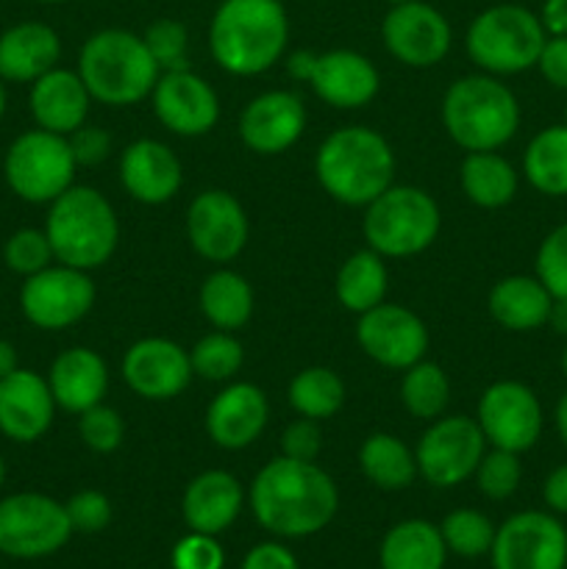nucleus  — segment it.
I'll return each instance as SVG.
<instances>
[{
  "label": "nucleus",
  "instance_id": "f257e3e1",
  "mask_svg": "<svg viewBox=\"0 0 567 569\" xmlns=\"http://www.w3.org/2000/svg\"><path fill=\"white\" fill-rule=\"evenodd\" d=\"M256 522L272 537L300 539L320 533L339 509L334 478L315 461L278 456L256 472L250 483Z\"/></svg>",
  "mask_w": 567,
  "mask_h": 569
},
{
  "label": "nucleus",
  "instance_id": "f03ea898",
  "mask_svg": "<svg viewBox=\"0 0 567 569\" xmlns=\"http://www.w3.org/2000/svg\"><path fill=\"white\" fill-rule=\"evenodd\" d=\"M287 42L289 17L281 0H222L209 22L211 59L239 78L276 67Z\"/></svg>",
  "mask_w": 567,
  "mask_h": 569
},
{
  "label": "nucleus",
  "instance_id": "7ed1b4c3",
  "mask_svg": "<svg viewBox=\"0 0 567 569\" xmlns=\"http://www.w3.org/2000/svg\"><path fill=\"white\" fill-rule=\"evenodd\" d=\"M315 176L337 203L365 209L395 183V150L372 128H337L317 148Z\"/></svg>",
  "mask_w": 567,
  "mask_h": 569
},
{
  "label": "nucleus",
  "instance_id": "20e7f679",
  "mask_svg": "<svg viewBox=\"0 0 567 569\" xmlns=\"http://www.w3.org/2000/svg\"><path fill=\"white\" fill-rule=\"evenodd\" d=\"M78 76L92 100L106 106H133L150 98L159 67L139 33L126 28H103L83 42L78 53Z\"/></svg>",
  "mask_w": 567,
  "mask_h": 569
},
{
  "label": "nucleus",
  "instance_id": "39448f33",
  "mask_svg": "<svg viewBox=\"0 0 567 569\" xmlns=\"http://www.w3.org/2000/svg\"><path fill=\"white\" fill-rule=\"evenodd\" d=\"M442 126L467 153L500 150L520 128V103L498 76H465L445 92Z\"/></svg>",
  "mask_w": 567,
  "mask_h": 569
},
{
  "label": "nucleus",
  "instance_id": "423d86ee",
  "mask_svg": "<svg viewBox=\"0 0 567 569\" xmlns=\"http://www.w3.org/2000/svg\"><path fill=\"white\" fill-rule=\"evenodd\" d=\"M44 233L59 264L94 270L111 259L120 242V220L115 206L94 187L72 183L50 203Z\"/></svg>",
  "mask_w": 567,
  "mask_h": 569
},
{
  "label": "nucleus",
  "instance_id": "0eeeda50",
  "mask_svg": "<svg viewBox=\"0 0 567 569\" xmlns=\"http://www.w3.org/2000/svg\"><path fill=\"white\" fill-rule=\"evenodd\" d=\"M548 39L539 14L517 3H498L472 17L465 48L472 64L487 76H520L537 67Z\"/></svg>",
  "mask_w": 567,
  "mask_h": 569
},
{
  "label": "nucleus",
  "instance_id": "6e6552de",
  "mask_svg": "<svg viewBox=\"0 0 567 569\" xmlns=\"http://www.w3.org/2000/svg\"><path fill=\"white\" fill-rule=\"evenodd\" d=\"M442 228L439 203L426 189L392 183L387 192L378 194L370 206H365V233L367 248L376 250L384 259H409L434 244Z\"/></svg>",
  "mask_w": 567,
  "mask_h": 569
},
{
  "label": "nucleus",
  "instance_id": "1a4fd4ad",
  "mask_svg": "<svg viewBox=\"0 0 567 569\" xmlns=\"http://www.w3.org/2000/svg\"><path fill=\"white\" fill-rule=\"evenodd\" d=\"M76 156L67 137L44 128L20 133L3 159L9 189L33 206H50L59 194H64L76 181Z\"/></svg>",
  "mask_w": 567,
  "mask_h": 569
},
{
  "label": "nucleus",
  "instance_id": "9d476101",
  "mask_svg": "<svg viewBox=\"0 0 567 569\" xmlns=\"http://www.w3.org/2000/svg\"><path fill=\"white\" fill-rule=\"evenodd\" d=\"M72 537L64 503L50 495L17 492L0 500V553L9 559H44Z\"/></svg>",
  "mask_w": 567,
  "mask_h": 569
},
{
  "label": "nucleus",
  "instance_id": "9b49d317",
  "mask_svg": "<svg viewBox=\"0 0 567 569\" xmlns=\"http://www.w3.org/2000/svg\"><path fill=\"white\" fill-rule=\"evenodd\" d=\"M484 453H487V439L476 417H437L417 442V472L431 487H459L461 481L472 478Z\"/></svg>",
  "mask_w": 567,
  "mask_h": 569
},
{
  "label": "nucleus",
  "instance_id": "f8f14e48",
  "mask_svg": "<svg viewBox=\"0 0 567 569\" xmlns=\"http://www.w3.org/2000/svg\"><path fill=\"white\" fill-rule=\"evenodd\" d=\"M94 306V283L87 270L50 264L28 276L20 289V309L39 331H64L81 322Z\"/></svg>",
  "mask_w": 567,
  "mask_h": 569
},
{
  "label": "nucleus",
  "instance_id": "ddd939ff",
  "mask_svg": "<svg viewBox=\"0 0 567 569\" xmlns=\"http://www.w3.org/2000/svg\"><path fill=\"white\" fill-rule=\"evenodd\" d=\"M476 422L487 445L526 453L539 442L545 428L543 403L523 381H495L478 398Z\"/></svg>",
  "mask_w": 567,
  "mask_h": 569
},
{
  "label": "nucleus",
  "instance_id": "4468645a",
  "mask_svg": "<svg viewBox=\"0 0 567 569\" xmlns=\"http://www.w3.org/2000/svg\"><path fill=\"white\" fill-rule=\"evenodd\" d=\"M495 569H567V528L554 511H517L495 528Z\"/></svg>",
  "mask_w": 567,
  "mask_h": 569
},
{
  "label": "nucleus",
  "instance_id": "2eb2a0df",
  "mask_svg": "<svg viewBox=\"0 0 567 569\" xmlns=\"http://www.w3.org/2000/svg\"><path fill=\"white\" fill-rule=\"evenodd\" d=\"M381 39L389 56L406 67L428 70L448 56L454 44V28L448 17L431 3L409 0V3L389 6L381 22Z\"/></svg>",
  "mask_w": 567,
  "mask_h": 569
},
{
  "label": "nucleus",
  "instance_id": "dca6fc26",
  "mask_svg": "<svg viewBox=\"0 0 567 569\" xmlns=\"http://www.w3.org/2000/svg\"><path fill=\"white\" fill-rule=\"evenodd\" d=\"M356 339L365 356L389 370H409L428 353L426 322L406 306L387 300L359 315Z\"/></svg>",
  "mask_w": 567,
  "mask_h": 569
},
{
  "label": "nucleus",
  "instance_id": "f3484780",
  "mask_svg": "<svg viewBox=\"0 0 567 569\" xmlns=\"http://www.w3.org/2000/svg\"><path fill=\"white\" fill-rule=\"evenodd\" d=\"M250 237L242 203L226 189H206L189 203L187 239L206 261H231L245 250Z\"/></svg>",
  "mask_w": 567,
  "mask_h": 569
},
{
  "label": "nucleus",
  "instance_id": "a211bd4d",
  "mask_svg": "<svg viewBox=\"0 0 567 569\" xmlns=\"http://www.w3.org/2000/svg\"><path fill=\"white\" fill-rule=\"evenodd\" d=\"M122 378L142 400H172L195 378L189 350L165 337H148L133 342L122 356Z\"/></svg>",
  "mask_w": 567,
  "mask_h": 569
},
{
  "label": "nucleus",
  "instance_id": "6ab92c4d",
  "mask_svg": "<svg viewBox=\"0 0 567 569\" xmlns=\"http://www.w3.org/2000/svg\"><path fill=\"white\" fill-rule=\"evenodd\" d=\"M150 98L161 126L178 137H203L220 120L215 87L192 70L161 72Z\"/></svg>",
  "mask_w": 567,
  "mask_h": 569
},
{
  "label": "nucleus",
  "instance_id": "aec40b11",
  "mask_svg": "<svg viewBox=\"0 0 567 569\" xmlns=\"http://www.w3.org/2000/svg\"><path fill=\"white\" fill-rule=\"evenodd\" d=\"M306 128V106L289 89L261 92L245 106L239 117V137L245 148L259 156H278L292 148Z\"/></svg>",
  "mask_w": 567,
  "mask_h": 569
},
{
  "label": "nucleus",
  "instance_id": "412c9836",
  "mask_svg": "<svg viewBox=\"0 0 567 569\" xmlns=\"http://www.w3.org/2000/svg\"><path fill=\"white\" fill-rule=\"evenodd\" d=\"M56 400L48 378L17 367L0 378V433L17 445H31L50 431L56 417Z\"/></svg>",
  "mask_w": 567,
  "mask_h": 569
},
{
  "label": "nucleus",
  "instance_id": "4be33fe9",
  "mask_svg": "<svg viewBox=\"0 0 567 569\" xmlns=\"http://www.w3.org/2000/svg\"><path fill=\"white\" fill-rule=\"evenodd\" d=\"M306 83L315 89L322 103L334 109H361L378 94L381 78L367 56L337 48L311 56Z\"/></svg>",
  "mask_w": 567,
  "mask_h": 569
},
{
  "label": "nucleus",
  "instance_id": "5701e85b",
  "mask_svg": "<svg viewBox=\"0 0 567 569\" xmlns=\"http://www.w3.org/2000/svg\"><path fill=\"white\" fill-rule=\"evenodd\" d=\"M270 420L265 389L250 381L222 389L206 409V433L222 450H245L261 437Z\"/></svg>",
  "mask_w": 567,
  "mask_h": 569
},
{
  "label": "nucleus",
  "instance_id": "b1692460",
  "mask_svg": "<svg viewBox=\"0 0 567 569\" xmlns=\"http://www.w3.org/2000/svg\"><path fill=\"white\" fill-rule=\"evenodd\" d=\"M120 183L137 203L161 206L181 189L183 167L170 144L137 139L120 156Z\"/></svg>",
  "mask_w": 567,
  "mask_h": 569
},
{
  "label": "nucleus",
  "instance_id": "393cba45",
  "mask_svg": "<svg viewBox=\"0 0 567 569\" xmlns=\"http://www.w3.org/2000/svg\"><path fill=\"white\" fill-rule=\"evenodd\" d=\"M89 103H92V94L87 83L81 81L78 70H64V67H53L42 78H37L28 94L37 128L61 133V137H70L76 128L87 122Z\"/></svg>",
  "mask_w": 567,
  "mask_h": 569
},
{
  "label": "nucleus",
  "instance_id": "a878e982",
  "mask_svg": "<svg viewBox=\"0 0 567 569\" xmlns=\"http://www.w3.org/2000/svg\"><path fill=\"white\" fill-rule=\"evenodd\" d=\"M48 383L59 409L81 415L103 403L106 389H109V367L98 350L67 348L50 365Z\"/></svg>",
  "mask_w": 567,
  "mask_h": 569
},
{
  "label": "nucleus",
  "instance_id": "bb28decb",
  "mask_svg": "<svg viewBox=\"0 0 567 569\" xmlns=\"http://www.w3.org/2000/svg\"><path fill=\"white\" fill-rule=\"evenodd\" d=\"M61 39L48 22H17L0 33V81L33 83L59 67Z\"/></svg>",
  "mask_w": 567,
  "mask_h": 569
},
{
  "label": "nucleus",
  "instance_id": "cd10ccee",
  "mask_svg": "<svg viewBox=\"0 0 567 569\" xmlns=\"http://www.w3.org/2000/svg\"><path fill=\"white\" fill-rule=\"evenodd\" d=\"M242 500L245 492L231 472L206 470L195 476L183 492V522L189 526V531L217 537L233 526L242 511Z\"/></svg>",
  "mask_w": 567,
  "mask_h": 569
},
{
  "label": "nucleus",
  "instance_id": "c85d7f7f",
  "mask_svg": "<svg viewBox=\"0 0 567 569\" xmlns=\"http://www.w3.org/2000/svg\"><path fill=\"white\" fill-rule=\"evenodd\" d=\"M554 295L537 276H506L489 289V315L511 333H528L548 326Z\"/></svg>",
  "mask_w": 567,
  "mask_h": 569
},
{
  "label": "nucleus",
  "instance_id": "c756f323",
  "mask_svg": "<svg viewBox=\"0 0 567 569\" xmlns=\"http://www.w3.org/2000/svg\"><path fill=\"white\" fill-rule=\"evenodd\" d=\"M459 181L461 192L478 209H504L515 200L517 187H520L517 170L498 150L467 153L459 167Z\"/></svg>",
  "mask_w": 567,
  "mask_h": 569
},
{
  "label": "nucleus",
  "instance_id": "7c9ffc66",
  "mask_svg": "<svg viewBox=\"0 0 567 569\" xmlns=\"http://www.w3.org/2000/svg\"><path fill=\"white\" fill-rule=\"evenodd\" d=\"M381 569H442L448 548L439 528L428 520H404L381 542Z\"/></svg>",
  "mask_w": 567,
  "mask_h": 569
},
{
  "label": "nucleus",
  "instance_id": "2f4dec72",
  "mask_svg": "<svg viewBox=\"0 0 567 569\" xmlns=\"http://www.w3.org/2000/svg\"><path fill=\"white\" fill-rule=\"evenodd\" d=\"M359 467L365 472L367 481L372 487L384 489V492H400V489L411 487L417 472L415 450L404 442V439L392 437V433H370L359 448Z\"/></svg>",
  "mask_w": 567,
  "mask_h": 569
},
{
  "label": "nucleus",
  "instance_id": "473e14b6",
  "mask_svg": "<svg viewBox=\"0 0 567 569\" xmlns=\"http://www.w3.org/2000/svg\"><path fill=\"white\" fill-rule=\"evenodd\" d=\"M387 264H384V256H378L376 250L365 248L356 250L354 256L342 261L337 272V300L342 303V309L354 311V315H365L372 306L384 303L387 298Z\"/></svg>",
  "mask_w": 567,
  "mask_h": 569
},
{
  "label": "nucleus",
  "instance_id": "72a5a7b5",
  "mask_svg": "<svg viewBox=\"0 0 567 569\" xmlns=\"http://www.w3.org/2000/svg\"><path fill=\"white\" fill-rule=\"evenodd\" d=\"M200 311L217 331H237L253 315V289L233 270H217L200 287Z\"/></svg>",
  "mask_w": 567,
  "mask_h": 569
},
{
  "label": "nucleus",
  "instance_id": "f704fd0d",
  "mask_svg": "<svg viewBox=\"0 0 567 569\" xmlns=\"http://www.w3.org/2000/svg\"><path fill=\"white\" fill-rule=\"evenodd\" d=\"M523 172L539 194L567 198V126H548L528 142Z\"/></svg>",
  "mask_w": 567,
  "mask_h": 569
},
{
  "label": "nucleus",
  "instance_id": "c9c22d12",
  "mask_svg": "<svg viewBox=\"0 0 567 569\" xmlns=\"http://www.w3.org/2000/svg\"><path fill=\"white\" fill-rule=\"evenodd\" d=\"M289 406L298 417L328 420L345 406V381L331 367H306L289 381Z\"/></svg>",
  "mask_w": 567,
  "mask_h": 569
},
{
  "label": "nucleus",
  "instance_id": "e433bc0d",
  "mask_svg": "<svg viewBox=\"0 0 567 569\" xmlns=\"http://www.w3.org/2000/svg\"><path fill=\"white\" fill-rule=\"evenodd\" d=\"M400 400L406 411L417 420H437L445 415L450 403V381L445 370L434 361H417L409 370H404L400 381Z\"/></svg>",
  "mask_w": 567,
  "mask_h": 569
},
{
  "label": "nucleus",
  "instance_id": "4c0bfd02",
  "mask_svg": "<svg viewBox=\"0 0 567 569\" xmlns=\"http://www.w3.org/2000/svg\"><path fill=\"white\" fill-rule=\"evenodd\" d=\"M189 359H192L195 376L220 383L237 376L245 361V350L239 339L231 337V331H211L195 342Z\"/></svg>",
  "mask_w": 567,
  "mask_h": 569
},
{
  "label": "nucleus",
  "instance_id": "58836bf2",
  "mask_svg": "<svg viewBox=\"0 0 567 569\" xmlns=\"http://www.w3.org/2000/svg\"><path fill=\"white\" fill-rule=\"evenodd\" d=\"M439 533L445 539L448 553L465 556V559H478L489 553L495 542V526L489 517H484L476 509H456L439 526Z\"/></svg>",
  "mask_w": 567,
  "mask_h": 569
},
{
  "label": "nucleus",
  "instance_id": "ea45409f",
  "mask_svg": "<svg viewBox=\"0 0 567 569\" xmlns=\"http://www.w3.org/2000/svg\"><path fill=\"white\" fill-rule=\"evenodd\" d=\"M142 39L159 72L189 70V33L183 22L172 20V17H161V20L150 22L145 28Z\"/></svg>",
  "mask_w": 567,
  "mask_h": 569
},
{
  "label": "nucleus",
  "instance_id": "a19ab883",
  "mask_svg": "<svg viewBox=\"0 0 567 569\" xmlns=\"http://www.w3.org/2000/svg\"><path fill=\"white\" fill-rule=\"evenodd\" d=\"M472 478H476L478 483V492L487 495L489 500L511 498L523 481L520 453L493 448L489 453H484L481 461H478Z\"/></svg>",
  "mask_w": 567,
  "mask_h": 569
},
{
  "label": "nucleus",
  "instance_id": "79ce46f5",
  "mask_svg": "<svg viewBox=\"0 0 567 569\" xmlns=\"http://www.w3.org/2000/svg\"><path fill=\"white\" fill-rule=\"evenodd\" d=\"M3 261L11 272L22 278L37 276L44 267L53 264L56 256L44 228L42 231L39 228H20V231L11 233L3 244Z\"/></svg>",
  "mask_w": 567,
  "mask_h": 569
},
{
  "label": "nucleus",
  "instance_id": "37998d69",
  "mask_svg": "<svg viewBox=\"0 0 567 569\" xmlns=\"http://www.w3.org/2000/svg\"><path fill=\"white\" fill-rule=\"evenodd\" d=\"M78 437L94 453H115L126 439V422H122L120 411L98 403L78 415Z\"/></svg>",
  "mask_w": 567,
  "mask_h": 569
},
{
  "label": "nucleus",
  "instance_id": "c03bdc74",
  "mask_svg": "<svg viewBox=\"0 0 567 569\" xmlns=\"http://www.w3.org/2000/svg\"><path fill=\"white\" fill-rule=\"evenodd\" d=\"M534 270L554 298H567V222L556 226L539 242Z\"/></svg>",
  "mask_w": 567,
  "mask_h": 569
},
{
  "label": "nucleus",
  "instance_id": "a18cd8bd",
  "mask_svg": "<svg viewBox=\"0 0 567 569\" xmlns=\"http://www.w3.org/2000/svg\"><path fill=\"white\" fill-rule=\"evenodd\" d=\"M64 509H67V517H70L72 531L98 533L111 522V503L103 492H98V489H83V492H76L70 500H67Z\"/></svg>",
  "mask_w": 567,
  "mask_h": 569
},
{
  "label": "nucleus",
  "instance_id": "49530a36",
  "mask_svg": "<svg viewBox=\"0 0 567 569\" xmlns=\"http://www.w3.org/2000/svg\"><path fill=\"white\" fill-rule=\"evenodd\" d=\"M226 553L211 533L189 531L172 548V569H222Z\"/></svg>",
  "mask_w": 567,
  "mask_h": 569
},
{
  "label": "nucleus",
  "instance_id": "de8ad7c7",
  "mask_svg": "<svg viewBox=\"0 0 567 569\" xmlns=\"http://www.w3.org/2000/svg\"><path fill=\"white\" fill-rule=\"evenodd\" d=\"M322 448V433L317 420L309 417H298L295 422H289L281 433V456L298 461H315L320 456Z\"/></svg>",
  "mask_w": 567,
  "mask_h": 569
},
{
  "label": "nucleus",
  "instance_id": "09e8293b",
  "mask_svg": "<svg viewBox=\"0 0 567 569\" xmlns=\"http://www.w3.org/2000/svg\"><path fill=\"white\" fill-rule=\"evenodd\" d=\"M67 142H70V150L72 156H76L78 167H94L100 164V161L109 159L111 153L109 133L98 126H87V122H83L81 128H76V131L67 137Z\"/></svg>",
  "mask_w": 567,
  "mask_h": 569
},
{
  "label": "nucleus",
  "instance_id": "8fccbe9b",
  "mask_svg": "<svg viewBox=\"0 0 567 569\" xmlns=\"http://www.w3.org/2000/svg\"><path fill=\"white\" fill-rule=\"evenodd\" d=\"M537 70L554 89L567 92V37H548L539 53Z\"/></svg>",
  "mask_w": 567,
  "mask_h": 569
},
{
  "label": "nucleus",
  "instance_id": "3c124183",
  "mask_svg": "<svg viewBox=\"0 0 567 569\" xmlns=\"http://www.w3.org/2000/svg\"><path fill=\"white\" fill-rule=\"evenodd\" d=\"M242 569H298V561L284 545L261 542L245 556Z\"/></svg>",
  "mask_w": 567,
  "mask_h": 569
},
{
  "label": "nucleus",
  "instance_id": "603ef678",
  "mask_svg": "<svg viewBox=\"0 0 567 569\" xmlns=\"http://www.w3.org/2000/svg\"><path fill=\"white\" fill-rule=\"evenodd\" d=\"M543 500L554 515H567V465L554 467L543 483Z\"/></svg>",
  "mask_w": 567,
  "mask_h": 569
},
{
  "label": "nucleus",
  "instance_id": "864d4df0",
  "mask_svg": "<svg viewBox=\"0 0 567 569\" xmlns=\"http://www.w3.org/2000/svg\"><path fill=\"white\" fill-rule=\"evenodd\" d=\"M539 20L548 37H567V0H543Z\"/></svg>",
  "mask_w": 567,
  "mask_h": 569
},
{
  "label": "nucleus",
  "instance_id": "5fc2aeb1",
  "mask_svg": "<svg viewBox=\"0 0 567 569\" xmlns=\"http://www.w3.org/2000/svg\"><path fill=\"white\" fill-rule=\"evenodd\" d=\"M548 326L554 328V333H559V337H567V298H554Z\"/></svg>",
  "mask_w": 567,
  "mask_h": 569
},
{
  "label": "nucleus",
  "instance_id": "6e6d98bb",
  "mask_svg": "<svg viewBox=\"0 0 567 569\" xmlns=\"http://www.w3.org/2000/svg\"><path fill=\"white\" fill-rule=\"evenodd\" d=\"M17 367H20V361H17V348L9 339H0V378L11 376Z\"/></svg>",
  "mask_w": 567,
  "mask_h": 569
},
{
  "label": "nucleus",
  "instance_id": "4d7b16f0",
  "mask_svg": "<svg viewBox=\"0 0 567 569\" xmlns=\"http://www.w3.org/2000/svg\"><path fill=\"white\" fill-rule=\"evenodd\" d=\"M554 422H556V433H559L561 445H565V450H567V392L561 395L559 403H556Z\"/></svg>",
  "mask_w": 567,
  "mask_h": 569
},
{
  "label": "nucleus",
  "instance_id": "13d9d810",
  "mask_svg": "<svg viewBox=\"0 0 567 569\" xmlns=\"http://www.w3.org/2000/svg\"><path fill=\"white\" fill-rule=\"evenodd\" d=\"M3 114H6V87L3 81H0V120H3Z\"/></svg>",
  "mask_w": 567,
  "mask_h": 569
},
{
  "label": "nucleus",
  "instance_id": "bf43d9fd",
  "mask_svg": "<svg viewBox=\"0 0 567 569\" xmlns=\"http://www.w3.org/2000/svg\"><path fill=\"white\" fill-rule=\"evenodd\" d=\"M561 376L567 378V345H565V350H561Z\"/></svg>",
  "mask_w": 567,
  "mask_h": 569
},
{
  "label": "nucleus",
  "instance_id": "052dcab7",
  "mask_svg": "<svg viewBox=\"0 0 567 569\" xmlns=\"http://www.w3.org/2000/svg\"><path fill=\"white\" fill-rule=\"evenodd\" d=\"M6 483V461H3V456H0V487H3Z\"/></svg>",
  "mask_w": 567,
  "mask_h": 569
},
{
  "label": "nucleus",
  "instance_id": "680f3d73",
  "mask_svg": "<svg viewBox=\"0 0 567 569\" xmlns=\"http://www.w3.org/2000/svg\"><path fill=\"white\" fill-rule=\"evenodd\" d=\"M37 3H48V6H59V3H67V0H37Z\"/></svg>",
  "mask_w": 567,
  "mask_h": 569
},
{
  "label": "nucleus",
  "instance_id": "e2e57ef3",
  "mask_svg": "<svg viewBox=\"0 0 567 569\" xmlns=\"http://www.w3.org/2000/svg\"><path fill=\"white\" fill-rule=\"evenodd\" d=\"M389 6H398V3H409V0H387Z\"/></svg>",
  "mask_w": 567,
  "mask_h": 569
},
{
  "label": "nucleus",
  "instance_id": "0e129e2a",
  "mask_svg": "<svg viewBox=\"0 0 567 569\" xmlns=\"http://www.w3.org/2000/svg\"><path fill=\"white\" fill-rule=\"evenodd\" d=\"M565 126H567V106H565Z\"/></svg>",
  "mask_w": 567,
  "mask_h": 569
}]
</instances>
